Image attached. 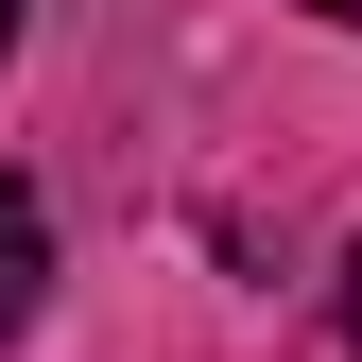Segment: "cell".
<instances>
[{
  "label": "cell",
  "instance_id": "cell-1",
  "mask_svg": "<svg viewBox=\"0 0 362 362\" xmlns=\"http://www.w3.org/2000/svg\"><path fill=\"white\" fill-rule=\"evenodd\" d=\"M35 310H52V207H35L18 173H0V345H18Z\"/></svg>",
  "mask_w": 362,
  "mask_h": 362
},
{
  "label": "cell",
  "instance_id": "cell-2",
  "mask_svg": "<svg viewBox=\"0 0 362 362\" xmlns=\"http://www.w3.org/2000/svg\"><path fill=\"white\" fill-rule=\"evenodd\" d=\"M345 345H362V259H345Z\"/></svg>",
  "mask_w": 362,
  "mask_h": 362
},
{
  "label": "cell",
  "instance_id": "cell-3",
  "mask_svg": "<svg viewBox=\"0 0 362 362\" xmlns=\"http://www.w3.org/2000/svg\"><path fill=\"white\" fill-rule=\"evenodd\" d=\"M310 18H345V35H362V0H310Z\"/></svg>",
  "mask_w": 362,
  "mask_h": 362
},
{
  "label": "cell",
  "instance_id": "cell-4",
  "mask_svg": "<svg viewBox=\"0 0 362 362\" xmlns=\"http://www.w3.org/2000/svg\"><path fill=\"white\" fill-rule=\"evenodd\" d=\"M0 52H18V0H0Z\"/></svg>",
  "mask_w": 362,
  "mask_h": 362
}]
</instances>
